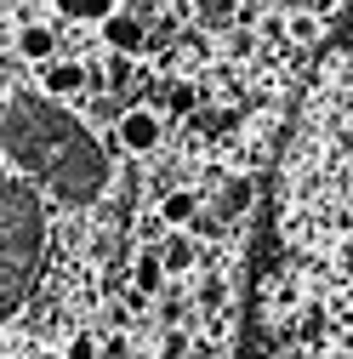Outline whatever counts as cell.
I'll use <instances>...</instances> for the list:
<instances>
[{"instance_id": "obj_1", "label": "cell", "mask_w": 353, "mask_h": 359, "mask_svg": "<svg viewBox=\"0 0 353 359\" xmlns=\"http://www.w3.org/2000/svg\"><path fill=\"white\" fill-rule=\"evenodd\" d=\"M0 149L6 160L52 189V200L63 205H85L97 200L109 183V160L97 149V137L85 131L74 114H63L52 97H18L0 126Z\"/></svg>"}, {"instance_id": "obj_2", "label": "cell", "mask_w": 353, "mask_h": 359, "mask_svg": "<svg viewBox=\"0 0 353 359\" xmlns=\"http://www.w3.org/2000/svg\"><path fill=\"white\" fill-rule=\"evenodd\" d=\"M40 251H46V205L23 183H0V320L29 302Z\"/></svg>"}, {"instance_id": "obj_3", "label": "cell", "mask_w": 353, "mask_h": 359, "mask_svg": "<svg viewBox=\"0 0 353 359\" xmlns=\"http://www.w3.org/2000/svg\"><path fill=\"white\" fill-rule=\"evenodd\" d=\"M114 137H120L125 154L148 160V154H160V143H165V114L148 109V103H125V109L114 114Z\"/></svg>"}, {"instance_id": "obj_4", "label": "cell", "mask_w": 353, "mask_h": 359, "mask_svg": "<svg viewBox=\"0 0 353 359\" xmlns=\"http://www.w3.org/2000/svg\"><path fill=\"white\" fill-rule=\"evenodd\" d=\"M80 92H92V63H74V57H46L40 63V97L69 103Z\"/></svg>"}, {"instance_id": "obj_5", "label": "cell", "mask_w": 353, "mask_h": 359, "mask_svg": "<svg viewBox=\"0 0 353 359\" xmlns=\"http://www.w3.org/2000/svg\"><path fill=\"white\" fill-rule=\"evenodd\" d=\"M103 40H109V52H125V57H137V52H148V23H143V12H109L103 23Z\"/></svg>"}, {"instance_id": "obj_6", "label": "cell", "mask_w": 353, "mask_h": 359, "mask_svg": "<svg viewBox=\"0 0 353 359\" xmlns=\"http://www.w3.org/2000/svg\"><path fill=\"white\" fill-rule=\"evenodd\" d=\"M160 268H165V280L194 274V268H200V240H194L188 229H171V240L160 245Z\"/></svg>"}, {"instance_id": "obj_7", "label": "cell", "mask_w": 353, "mask_h": 359, "mask_svg": "<svg viewBox=\"0 0 353 359\" xmlns=\"http://www.w3.org/2000/svg\"><path fill=\"white\" fill-rule=\"evenodd\" d=\"M154 217L165 222V229H194V217H200V189H165Z\"/></svg>"}, {"instance_id": "obj_8", "label": "cell", "mask_w": 353, "mask_h": 359, "mask_svg": "<svg viewBox=\"0 0 353 359\" xmlns=\"http://www.w3.org/2000/svg\"><path fill=\"white\" fill-rule=\"evenodd\" d=\"M18 57H23V63L57 57V29H52V23H23V29H18Z\"/></svg>"}, {"instance_id": "obj_9", "label": "cell", "mask_w": 353, "mask_h": 359, "mask_svg": "<svg viewBox=\"0 0 353 359\" xmlns=\"http://www.w3.org/2000/svg\"><path fill=\"white\" fill-rule=\"evenodd\" d=\"M165 291V268H160V251H137V262H131V297H160Z\"/></svg>"}, {"instance_id": "obj_10", "label": "cell", "mask_w": 353, "mask_h": 359, "mask_svg": "<svg viewBox=\"0 0 353 359\" xmlns=\"http://www.w3.org/2000/svg\"><path fill=\"white\" fill-rule=\"evenodd\" d=\"M251 177H223V189H216V217L223 222H234V217H245L251 211Z\"/></svg>"}, {"instance_id": "obj_11", "label": "cell", "mask_w": 353, "mask_h": 359, "mask_svg": "<svg viewBox=\"0 0 353 359\" xmlns=\"http://www.w3.org/2000/svg\"><path fill=\"white\" fill-rule=\"evenodd\" d=\"M97 74H103V92H131V80H137V57L109 52V57H97Z\"/></svg>"}, {"instance_id": "obj_12", "label": "cell", "mask_w": 353, "mask_h": 359, "mask_svg": "<svg viewBox=\"0 0 353 359\" xmlns=\"http://www.w3.org/2000/svg\"><path fill=\"white\" fill-rule=\"evenodd\" d=\"M57 12L63 23H103L114 12V0H57Z\"/></svg>"}, {"instance_id": "obj_13", "label": "cell", "mask_w": 353, "mask_h": 359, "mask_svg": "<svg viewBox=\"0 0 353 359\" xmlns=\"http://www.w3.org/2000/svg\"><path fill=\"white\" fill-rule=\"evenodd\" d=\"M154 359H194V337H188L183 325L160 331V348H154Z\"/></svg>"}, {"instance_id": "obj_14", "label": "cell", "mask_w": 353, "mask_h": 359, "mask_svg": "<svg viewBox=\"0 0 353 359\" xmlns=\"http://www.w3.org/2000/svg\"><path fill=\"white\" fill-rule=\"evenodd\" d=\"M285 34L296 40V46H314V40L325 34V23H319L314 12H291V18H285Z\"/></svg>"}, {"instance_id": "obj_15", "label": "cell", "mask_w": 353, "mask_h": 359, "mask_svg": "<svg viewBox=\"0 0 353 359\" xmlns=\"http://www.w3.org/2000/svg\"><path fill=\"white\" fill-rule=\"evenodd\" d=\"M240 0H200V23L205 29H223V23H240Z\"/></svg>"}, {"instance_id": "obj_16", "label": "cell", "mask_w": 353, "mask_h": 359, "mask_svg": "<svg viewBox=\"0 0 353 359\" xmlns=\"http://www.w3.org/2000/svg\"><path fill=\"white\" fill-rule=\"evenodd\" d=\"M63 359H103V353H97V342H92V337H74V342L63 348Z\"/></svg>"}, {"instance_id": "obj_17", "label": "cell", "mask_w": 353, "mask_h": 359, "mask_svg": "<svg viewBox=\"0 0 353 359\" xmlns=\"http://www.w3.org/2000/svg\"><path fill=\"white\" fill-rule=\"evenodd\" d=\"M23 359H63V348H29Z\"/></svg>"}]
</instances>
